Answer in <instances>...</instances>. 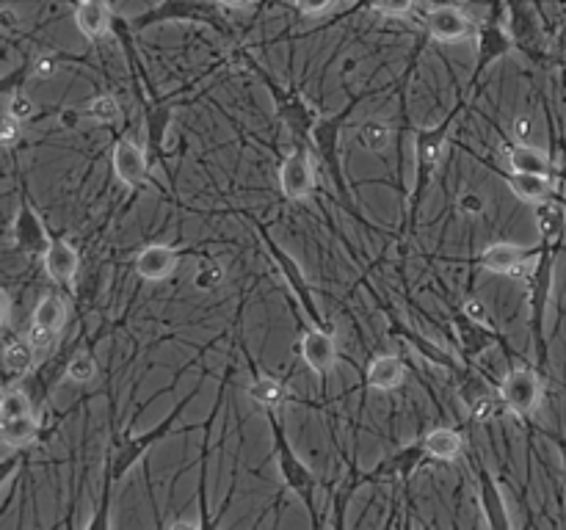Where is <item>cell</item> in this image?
Masks as SVG:
<instances>
[{
    "label": "cell",
    "mask_w": 566,
    "mask_h": 530,
    "mask_svg": "<svg viewBox=\"0 0 566 530\" xmlns=\"http://www.w3.org/2000/svg\"><path fill=\"white\" fill-rule=\"evenodd\" d=\"M34 415L31 401L23 390H6L3 392V401H0V420H14V417H28Z\"/></svg>",
    "instance_id": "cell-29"
},
{
    "label": "cell",
    "mask_w": 566,
    "mask_h": 530,
    "mask_svg": "<svg viewBox=\"0 0 566 530\" xmlns=\"http://www.w3.org/2000/svg\"><path fill=\"white\" fill-rule=\"evenodd\" d=\"M221 279H224V271H221L216 263H205L202 268L197 271V277H194V285L202 290H213L219 285Z\"/></svg>",
    "instance_id": "cell-32"
},
{
    "label": "cell",
    "mask_w": 566,
    "mask_h": 530,
    "mask_svg": "<svg viewBox=\"0 0 566 530\" xmlns=\"http://www.w3.org/2000/svg\"><path fill=\"white\" fill-rule=\"evenodd\" d=\"M509 50V39L506 34L495 28V25H489L484 28V34H481V42H478V61H481V67H486L489 61H495L497 56H503Z\"/></svg>",
    "instance_id": "cell-27"
},
{
    "label": "cell",
    "mask_w": 566,
    "mask_h": 530,
    "mask_svg": "<svg viewBox=\"0 0 566 530\" xmlns=\"http://www.w3.org/2000/svg\"><path fill=\"white\" fill-rule=\"evenodd\" d=\"M266 246H268V252H271V257H274V263L279 265V274L288 279L290 290H293V293H296V299L301 301V307L310 312L312 321L321 323V315H318V307H315V299H312V293H310V282H307L304 274H301L299 263H296L290 254L282 252V249H279L277 243L271 241L268 235H266Z\"/></svg>",
    "instance_id": "cell-6"
},
{
    "label": "cell",
    "mask_w": 566,
    "mask_h": 530,
    "mask_svg": "<svg viewBox=\"0 0 566 530\" xmlns=\"http://www.w3.org/2000/svg\"><path fill=\"white\" fill-rule=\"evenodd\" d=\"M404 381V362L398 357H376L368 365V387L395 390Z\"/></svg>",
    "instance_id": "cell-20"
},
{
    "label": "cell",
    "mask_w": 566,
    "mask_h": 530,
    "mask_svg": "<svg viewBox=\"0 0 566 530\" xmlns=\"http://www.w3.org/2000/svg\"><path fill=\"white\" fill-rule=\"evenodd\" d=\"M531 119L528 116H520L517 122H514V133H517V139H528L531 136Z\"/></svg>",
    "instance_id": "cell-41"
},
{
    "label": "cell",
    "mask_w": 566,
    "mask_h": 530,
    "mask_svg": "<svg viewBox=\"0 0 566 530\" xmlns=\"http://www.w3.org/2000/svg\"><path fill=\"white\" fill-rule=\"evenodd\" d=\"M64 321H67V304L58 299V296H45V299L36 304L34 326L56 335L58 329L64 326Z\"/></svg>",
    "instance_id": "cell-25"
},
{
    "label": "cell",
    "mask_w": 566,
    "mask_h": 530,
    "mask_svg": "<svg viewBox=\"0 0 566 530\" xmlns=\"http://www.w3.org/2000/svg\"><path fill=\"white\" fill-rule=\"evenodd\" d=\"M20 119L17 116H12V114H6L3 116V127H0V144L9 150V147H14V141L20 139Z\"/></svg>",
    "instance_id": "cell-33"
},
{
    "label": "cell",
    "mask_w": 566,
    "mask_h": 530,
    "mask_svg": "<svg viewBox=\"0 0 566 530\" xmlns=\"http://www.w3.org/2000/svg\"><path fill=\"white\" fill-rule=\"evenodd\" d=\"M464 318H470L473 323H486V304L481 299L464 301Z\"/></svg>",
    "instance_id": "cell-36"
},
{
    "label": "cell",
    "mask_w": 566,
    "mask_h": 530,
    "mask_svg": "<svg viewBox=\"0 0 566 530\" xmlns=\"http://www.w3.org/2000/svg\"><path fill=\"white\" fill-rule=\"evenodd\" d=\"M301 357L310 365L318 376H326L329 370L335 368L337 346L335 337L329 335V329H310L301 337Z\"/></svg>",
    "instance_id": "cell-7"
},
{
    "label": "cell",
    "mask_w": 566,
    "mask_h": 530,
    "mask_svg": "<svg viewBox=\"0 0 566 530\" xmlns=\"http://www.w3.org/2000/svg\"><path fill=\"white\" fill-rule=\"evenodd\" d=\"M293 3H296V6H299L301 12L304 14H324L326 9H329V6H332V3H335V0H293Z\"/></svg>",
    "instance_id": "cell-37"
},
{
    "label": "cell",
    "mask_w": 566,
    "mask_h": 530,
    "mask_svg": "<svg viewBox=\"0 0 566 530\" xmlns=\"http://www.w3.org/2000/svg\"><path fill=\"white\" fill-rule=\"evenodd\" d=\"M348 111L351 108H346L340 116H332V119H321V122H315V127H312V141H315V147L321 152L326 166L335 172V180L340 183V188H343V180H340V166H337V130L343 125Z\"/></svg>",
    "instance_id": "cell-13"
},
{
    "label": "cell",
    "mask_w": 566,
    "mask_h": 530,
    "mask_svg": "<svg viewBox=\"0 0 566 530\" xmlns=\"http://www.w3.org/2000/svg\"><path fill=\"white\" fill-rule=\"evenodd\" d=\"M481 263L492 274H528L531 277V271L536 268L531 260V252L517 246V243H495V246H489L481 254Z\"/></svg>",
    "instance_id": "cell-4"
},
{
    "label": "cell",
    "mask_w": 566,
    "mask_h": 530,
    "mask_svg": "<svg viewBox=\"0 0 566 530\" xmlns=\"http://www.w3.org/2000/svg\"><path fill=\"white\" fill-rule=\"evenodd\" d=\"M445 130H448L445 125L431 127V130H417V196L423 194L426 183L434 177L439 161H442V152L448 147V133Z\"/></svg>",
    "instance_id": "cell-3"
},
{
    "label": "cell",
    "mask_w": 566,
    "mask_h": 530,
    "mask_svg": "<svg viewBox=\"0 0 566 530\" xmlns=\"http://www.w3.org/2000/svg\"><path fill=\"white\" fill-rule=\"evenodd\" d=\"M423 445H426L428 456L439 461H453L462 453V434L453 428H434L426 434Z\"/></svg>",
    "instance_id": "cell-21"
},
{
    "label": "cell",
    "mask_w": 566,
    "mask_h": 530,
    "mask_svg": "<svg viewBox=\"0 0 566 530\" xmlns=\"http://www.w3.org/2000/svg\"><path fill=\"white\" fill-rule=\"evenodd\" d=\"M249 395H252L260 406H266L268 412H274L277 406L285 404V398H288V387L277 379L255 376L252 387H249Z\"/></svg>",
    "instance_id": "cell-24"
},
{
    "label": "cell",
    "mask_w": 566,
    "mask_h": 530,
    "mask_svg": "<svg viewBox=\"0 0 566 530\" xmlns=\"http://www.w3.org/2000/svg\"><path fill=\"white\" fill-rule=\"evenodd\" d=\"M271 428H274V437H277V461H279V473L285 478V484L290 486V492L299 497L304 506L315 511V475L310 473V467L296 456V450L290 448L288 439L279 428V420L271 412Z\"/></svg>",
    "instance_id": "cell-1"
},
{
    "label": "cell",
    "mask_w": 566,
    "mask_h": 530,
    "mask_svg": "<svg viewBox=\"0 0 566 530\" xmlns=\"http://www.w3.org/2000/svg\"><path fill=\"white\" fill-rule=\"evenodd\" d=\"M58 70V64H56V58L53 56H42V58H36V64H34V72L39 75V78H50L53 72Z\"/></svg>",
    "instance_id": "cell-38"
},
{
    "label": "cell",
    "mask_w": 566,
    "mask_h": 530,
    "mask_svg": "<svg viewBox=\"0 0 566 530\" xmlns=\"http://www.w3.org/2000/svg\"><path fill=\"white\" fill-rule=\"evenodd\" d=\"M539 398H542V384H539V376L528 368L511 370L500 384V401L517 415H531L539 406Z\"/></svg>",
    "instance_id": "cell-2"
},
{
    "label": "cell",
    "mask_w": 566,
    "mask_h": 530,
    "mask_svg": "<svg viewBox=\"0 0 566 530\" xmlns=\"http://www.w3.org/2000/svg\"><path fill=\"white\" fill-rule=\"evenodd\" d=\"M36 431H39V423H36L34 415L14 417V420H3L0 437H3L6 448H23L36 437Z\"/></svg>",
    "instance_id": "cell-23"
},
{
    "label": "cell",
    "mask_w": 566,
    "mask_h": 530,
    "mask_svg": "<svg viewBox=\"0 0 566 530\" xmlns=\"http://www.w3.org/2000/svg\"><path fill=\"white\" fill-rule=\"evenodd\" d=\"M14 238H17V246L28 254H45L50 241H47L45 224L39 221L34 210L23 205L20 213H17V221H14Z\"/></svg>",
    "instance_id": "cell-12"
},
{
    "label": "cell",
    "mask_w": 566,
    "mask_h": 530,
    "mask_svg": "<svg viewBox=\"0 0 566 530\" xmlns=\"http://www.w3.org/2000/svg\"><path fill=\"white\" fill-rule=\"evenodd\" d=\"M357 139L368 152H382L384 147L390 144V130H387V125H382V122L370 119V122L359 127Z\"/></svg>",
    "instance_id": "cell-28"
},
{
    "label": "cell",
    "mask_w": 566,
    "mask_h": 530,
    "mask_svg": "<svg viewBox=\"0 0 566 530\" xmlns=\"http://www.w3.org/2000/svg\"><path fill=\"white\" fill-rule=\"evenodd\" d=\"M481 506H484V517L489 528H509V511H506L503 495H500V489H497L489 473H481Z\"/></svg>",
    "instance_id": "cell-17"
},
{
    "label": "cell",
    "mask_w": 566,
    "mask_h": 530,
    "mask_svg": "<svg viewBox=\"0 0 566 530\" xmlns=\"http://www.w3.org/2000/svg\"><path fill=\"white\" fill-rule=\"evenodd\" d=\"M279 188L288 199H304L312 194L315 180H312V163L307 152L296 150L279 166Z\"/></svg>",
    "instance_id": "cell-5"
},
{
    "label": "cell",
    "mask_w": 566,
    "mask_h": 530,
    "mask_svg": "<svg viewBox=\"0 0 566 530\" xmlns=\"http://www.w3.org/2000/svg\"><path fill=\"white\" fill-rule=\"evenodd\" d=\"M34 351L36 346L31 340H12L6 346V354H3V365L12 376H25L28 370L34 368Z\"/></svg>",
    "instance_id": "cell-26"
},
{
    "label": "cell",
    "mask_w": 566,
    "mask_h": 530,
    "mask_svg": "<svg viewBox=\"0 0 566 530\" xmlns=\"http://www.w3.org/2000/svg\"><path fill=\"white\" fill-rule=\"evenodd\" d=\"M97 376V362L92 354H75L67 365V379L75 384H89Z\"/></svg>",
    "instance_id": "cell-30"
},
{
    "label": "cell",
    "mask_w": 566,
    "mask_h": 530,
    "mask_svg": "<svg viewBox=\"0 0 566 530\" xmlns=\"http://www.w3.org/2000/svg\"><path fill=\"white\" fill-rule=\"evenodd\" d=\"M221 6H249L252 0H219Z\"/></svg>",
    "instance_id": "cell-42"
},
{
    "label": "cell",
    "mask_w": 566,
    "mask_h": 530,
    "mask_svg": "<svg viewBox=\"0 0 566 530\" xmlns=\"http://www.w3.org/2000/svg\"><path fill=\"white\" fill-rule=\"evenodd\" d=\"M177 415H180V409H174L172 415L166 417V420H163L158 428H152V431H147V434H141V437H136V439H128V442H122V450H119V456H116V473H114L116 478L125 473L130 464L139 459L144 450L150 448L152 442H161V439L169 434V428H172L174 417H177Z\"/></svg>",
    "instance_id": "cell-14"
},
{
    "label": "cell",
    "mask_w": 566,
    "mask_h": 530,
    "mask_svg": "<svg viewBox=\"0 0 566 530\" xmlns=\"http://www.w3.org/2000/svg\"><path fill=\"white\" fill-rule=\"evenodd\" d=\"M536 224H539V232H542L544 243H550L553 246L555 241H561V235H564V227H566V213L561 205H555V202H539L536 205Z\"/></svg>",
    "instance_id": "cell-22"
},
{
    "label": "cell",
    "mask_w": 566,
    "mask_h": 530,
    "mask_svg": "<svg viewBox=\"0 0 566 530\" xmlns=\"http://www.w3.org/2000/svg\"><path fill=\"white\" fill-rule=\"evenodd\" d=\"M459 208H462L464 213H481V210H484V202H481V196L464 194L462 199H459Z\"/></svg>",
    "instance_id": "cell-39"
},
{
    "label": "cell",
    "mask_w": 566,
    "mask_h": 530,
    "mask_svg": "<svg viewBox=\"0 0 566 530\" xmlns=\"http://www.w3.org/2000/svg\"><path fill=\"white\" fill-rule=\"evenodd\" d=\"M509 158L511 172H525V174H550L553 172V163L547 158V152L528 147V144H517L506 150Z\"/></svg>",
    "instance_id": "cell-19"
},
{
    "label": "cell",
    "mask_w": 566,
    "mask_h": 530,
    "mask_svg": "<svg viewBox=\"0 0 566 530\" xmlns=\"http://www.w3.org/2000/svg\"><path fill=\"white\" fill-rule=\"evenodd\" d=\"M45 257V271L50 274L53 282L58 285H72V279L78 274V252L75 246L67 241H50L47 252L42 254Z\"/></svg>",
    "instance_id": "cell-10"
},
{
    "label": "cell",
    "mask_w": 566,
    "mask_h": 530,
    "mask_svg": "<svg viewBox=\"0 0 566 530\" xmlns=\"http://www.w3.org/2000/svg\"><path fill=\"white\" fill-rule=\"evenodd\" d=\"M274 97H277V105H279V116H282V122L296 133V136H304V133H312V127H315V114H312V108L301 103L299 97H282L279 89L274 86Z\"/></svg>",
    "instance_id": "cell-18"
},
{
    "label": "cell",
    "mask_w": 566,
    "mask_h": 530,
    "mask_svg": "<svg viewBox=\"0 0 566 530\" xmlns=\"http://www.w3.org/2000/svg\"><path fill=\"white\" fill-rule=\"evenodd\" d=\"M114 172L128 188H136V185L144 183L147 158H144L141 147H136L133 141H119L114 150Z\"/></svg>",
    "instance_id": "cell-11"
},
{
    "label": "cell",
    "mask_w": 566,
    "mask_h": 530,
    "mask_svg": "<svg viewBox=\"0 0 566 530\" xmlns=\"http://www.w3.org/2000/svg\"><path fill=\"white\" fill-rule=\"evenodd\" d=\"M6 114L17 116V119L23 122V119H28V116L34 114V103H31V100H28L23 92H17V94H12V97H9Z\"/></svg>",
    "instance_id": "cell-34"
},
{
    "label": "cell",
    "mask_w": 566,
    "mask_h": 530,
    "mask_svg": "<svg viewBox=\"0 0 566 530\" xmlns=\"http://www.w3.org/2000/svg\"><path fill=\"white\" fill-rule=\"evenodd\" d=\"M75 23H78L83 36L100 39L111 31V12H108L103 0H83L78 12H75Z\"/></svg>",
    "instance_id": "cell-16"
},
{
    "label": "cell",
    "mask_w": 566,
    "mask_h": 530,
    "mask_svg": "<svg viewBox=\"0 0 566 530\" xmlns=\"http://www.w3.org/2000/svg\"><path fill=\"white\" fill-rule=\"evenodd\" d=\"M50 337H53V332H47V329H39V326H34L31 323V332H28V340L34 343L36 348H45L47 343H50Z\"/></svg>",
    "instance_id": "cell-40"
},
{
    "label": "cell",
    "mask_w": 566,
    "mask_h": 530,
    "mask_svg": "<svg viewBox=\"0 0 566 530\" xmlns=\"http://www.w3.org/2000/svg\"><path fill=\"white\" fill-rule=\"evenodd\" d=\"M116 114H119V103H116L111 94L94 97L92 103H89V116L97 119V122H114Z\"/></svg>",
    "instance_id": "cell-31"
},
{
    "label": "cell",
    "mask_w": 566,
    "mask_h": 530,
    "mask_svg": "<svg viewBox=\"0 0 566 530\" xmlns=\"http://www.w3.org/2000/svg\"><path fill=\"white\" fill-rule=\"evenodd\" d=\"M177 260H180L177 249L166 246V243H152L147 249H141V254L136 257V271L144 279L158 282V279H166L172 274L177 268Z\"/></svg>",
    "instance_id": "cell-9"
},
{
    "label": "cell",
    "mask_w": 566,
    "mask_h": 530,
    "mask_svg": "<svg viewBox=\"0 0 566 530\" xmlns=\"http://www.w3.org/2000/svg\"><path fill=\"white\" fill-rule=\"evenodd\" d=\"M428 34L437 42H459L470 34V20L459 6H437L428 14Z\"/></svg>",
    "instance_id": "cell-8"
},
{
    "label": "cell",
    "mask_w": 566,
    "mask_h": 530,
    "mask_svg": "<svg viewBox=\"0 0 566 530\" xmlns=\"http://www.w3.org/2000/svg\"><path fill=\"white\" fill-rule=\"evenodd\" d=\"M506 183L511 185V191L520 196L522 202H547V196L553 194V180L550 174H525V172H511L506 177Z\"/></svg>",
    "instance_id": "cell-15"
},
{
    "label": "cell",
    "mask_w": 566,
    "mask_h": 530,
    "mask_svg": "<svg viewBox=\"0 0 566 530\" xmlns=\"http://www.w3.org/2000/svg\"><path fill=\"white\" fill-rule=\"evenodd\" d=\"M373 6L387 17H404L415 6V0H373Z\"/></svg>",
    "instance_id": "cell-35"
}]
</instances>
